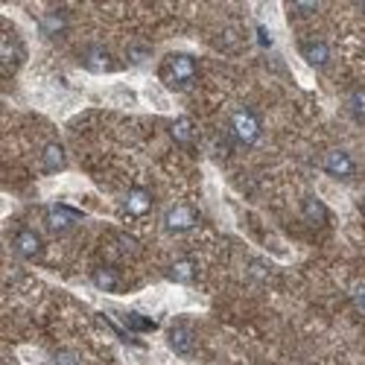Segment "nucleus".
Instances as JSON below:
<instances>
[{
  "mask_svg": "<svg viewBox=\"0 0 365 365\" xmlns=\"http://www.w3.org/2000/svg\"><path fill=\"white\" fill-rule=\"evenodd\" d=\"M228 126H231L234 140H237V144H243V147H255L260 140V134H263L260 117L251 108H237L231 115V120H228Z\"/></svg>",
  "mask_w": 365,
  "mask_h": 365,
  "instance_id": "f03ea898",
  "label": "nucleus"
},
{
  "mask_svg": "<svg viewBox=\"0 0 365 365\" xmlns=\"http://www.w3.org/2000/svg\"><path fill=\"white\" fill-rule=\"evenodd\" d=\"M362 216H365V199H362Z\"/></svg>",
  "mask_w": 365,
  "mask_h": 365,
  "instance_id": "393cba45",
  "label": "nucleus"
},
{
  "mask_svg": "<svg viewBox=\"0 0 365 365\" xmlns=\"http://www.w3.org/2000/svg\"><path fill=\"white\" fill-rule=\"evenodd\" d=\"M79 219H82V213L76 208H70V205H50L47 208V231L65 234V231H70L76 226Z\"/></svg>",
  "mask_w": 365,
  "mask_h": 365,
  "instance_id": "20e7f679",
  "label": "nucleus"
},
{
  "mask_svg": "<svg viewBox=\"0 0 365 365\" xmlns=\"http://www.w3.org/2000/svg\"><path fill=\"white\" fill-rule=\"evenodd\" d=\"M70 26V21H68V15L65 12H47L44 18H41V33L44 36H50V38H55V36H62L65 30Z\"/></svg>",
  "mask_w": 365,
  "mask_h": 365,
  "instance_id": "dca6fc26",
  "label": "nucleus"
},
{
  "mask_svg": "<svg viewBox=\"0 0 365 365\" xmlns=\"http://www.w3.org/2000/svg\"><path fill=\"white\" fill-rule=\"evenodd\" d=\"M354 304H356V310L365 313V284H359V287L354 290Z\"/></svg>",
  "mask_w": 365,
  "mask_h": 365,
  "instance_id": "b1692460",
  "label": "nucleus"
},
{
  "mask_svg": "<svg viewBox=\"0 0 365 365\" xmlns=\"http://www.w3.org/2000/svg\"><path fill=\"white\" fill-rule=\"evenodd\" d=\"M53 362H55V365H79V356H76V351L62 348V351L53 354Z\"/></svg>",
  "mask_w": 365,
  "mask_h": 365,
  "instance_id": "aec40b11",
  "label": "nucleus"
},
{
  "mask_svg": "<svg viewBox=\"0 0 365 365\" xmlns=\"http://www.w3.org/2000/svg\"><path fill=\"white\" fill-rule=\"evenodd\" d=\"M149 53H152L149 44H132V47H129V62H132V65L147 62V59H149Z\"/></svg>",
  "mask_w": 365,
  "mask_h": 365,
  "instance_id": "6ab92c4d",
  "label": "nucleus"
},
{
  "mask_svg": "<svg viewBox=\"0 0 365 365\" xmlns=\"http://www.w3.org/2000/svg\"><path fill=\"white\" fill-rule=\"evenodd\" d=\"M170 137L176 140L179 147H193L196 144V129H193V123L187 117H176L170 123Z\"/></svg>",
  "mask_w": 365,
  "mask_h": 365,
  "instance_id": "2eb2a0df",
  "label": "nucleus"
},
{
  "mask_svg": "<svg viewBox=\"0 0 365 365\" xmlns=\"http://www.w3.org/2000/svg\"><path fill=\"white\" fill-rule=\"evenodd\" d=\"M345 105H348V115H351L354 120L365 123V88L351 91V94H348V100H345Z\"/></svg>",
  "mask_w": 365,
  "mask_h": 365,
  "instance_id": "a211bd4d",
  "label": "nucleus"
},
{
  "mask_svg": "<svg viewBox=\"0 0 365 365\" xmlns=\"http://www.w3.org/2000/svg\"><path fill=\"white\" fill-rule=\"evenodd\" d=\"M123 211L129 216H147L152 211V193L147 187H132L123 196Z\"/></svg>",
  "mask_w": 365,
  "mask_h": 365,
  "instance_id": "1a4fd4ad",
  "label": "nucleus"
},
{
  "mask_svg": "<svg viewBox=\"0 0 365 365\" xmlns=\"http://www.w3.org/2000/svg\"><path fill=\"white\" fill-rule=\"evenodd\" d=\"M301 55H304V62H307V65L324 68V65L330 62V47H327V41L313 38V41H304V44H301Z\"/></svg>",
  "mask_w": 365,
  "mask_h": 365,
  "instance_id": "9b49d317",
  "label": "nucleus"
},
{
  "mask_svg": "<svg viewBox=\"0 0 365 365\" xmlns=\"http://www.w3.org/2000/svg\"><path fill=\"white\" fill-rule=\"evenodd\" d=\"M196 73H199V70H196V59H193V55H187V53H170L161 62V68H158L161 82L166 88H173V91L190 88L196 82Z\"/></svg>",
  "mask_w": 365,
  "mask_h": 365,
  "instance_id": "f257e3e1",
  "label": "nucleus"
},
{
  "mask_svg": "<svg viewBox=\"0 0 365 365\" xmlns=\"http://www.w3.org/2000/svg\"><path fill=\"white\" fill-rule=\"evenodd\" d=\"M166 275H170V280H176V284H193L196 280V260L193 258H179V260L170 263Z\"/></svg>",
  "mask_w": 365,
  "mask_h": 365,
  "instance_id": "ddd939ff",
  "label": "nucleus"
},
{
  "mask_svg": "<svg viewBox=\"0 0 365 365\" xmlns=\"http://www.w3.org/2000/svg\"><path fill=\"white\" fill-rule=\"evenodd\" d=\"M126 322H129L134 330H155V322H152V319H144V316H137V313L126 316Z\"/></svg>",
  "mask_w": 365,
  "mask_h": 365,
  "instance_id": "412c9836",
  "label": "nucleus"
},
{
  "mask_svg": "<svg viewBox=\"0 0 365 365\" xmlns=\"http://www.w3.org/2000/svg\"><path fill=\"white\" fill-rule=\"evenodd\" d=\"M117 248H120V251H126V255H134V251H137L140 245L134 243V237H129V234H117Z\"/></svg>",
  "mask_w": 365,
  "mask_h": 365,
  "instance_id": "4be33fe9",
  "label": "nucleus"
},
{
  "mask_svg": "<svg viewBox=\"0 0 365 365\" xmlns=\"http://www.w3.org/2000/svg\"><path fill=\"white\" fill-rule=\"evenodd\" d=\"M196 222H199V213L190 205H176L164 213V228L170 234H184V231L196 228Z\"/></svg>",
  "mask_w": 365,
  "mask_h": 365,
  "instance_id": "7ed1b4c3",
  "label": "nucleus"
},
{
  "mask_svg": "<svg viewBox=\"0 0 365 365\" xmlns=\"http://www.w3.org/2000/svg\"><path fill=\"white\" fill-rule=\"evenodd\" d=\"M166 342H170V348H173L179 356L193 354V345H196L193 330H190L187 324H173V327H170V333H166Z\"/></svg>",
  "mask_w": 365,
  "mask_h": 365,
  "instance_id": "9d476101",
  "label": "nucleus"
},
{
  "mask_svg": "<svg viewBox=\"0 0 365 365\" xmlns=\"http://www.w3.org/2000/svg\"><path fill=\"white\" fill-rule=\"evenodd\" d=\"M91 280H94V287L102 290V292H117V290H120V272H117V269H111V266H100V269H94Z\"/></svg>",
  "mask_w": 365,
  "mask_h": 365,
  "instance_id": "4468645a",
  "label": "nucleus"
},
{
  "mask_svg": "<svg viewBox=\"0 0 365 365\" xmlns=\"http://www.w3.org/2000/svg\"><path fill=\"white\" fill-rule=\"evenodd\" d=\"M65 149L62 144H55V140H50V144L41 149V166H44V173H62L65 170Z\"/></svg>",
  "mask_w": 365,
  "mask_h": 365,
  "instance_id": "f8f14e48",
  "label": "nucleus"
},
{
  "mask_svg": "<svg viewBox=\"0 0 365 365\" xmlns=\"http://www.w3.org/2000/svg\"><path fill=\"white\" fill-rule=\"evenodd\" d=\"M292 12L295 15H313V12H319V4H292Z\"/></svg>",
  "mask_w": 365,
  "mask_h": 365,
  "instance_id": "5701e85b",
  "label": "nucleus"
},
{
  "mask_svg": "<svg viewBox=\"0 0 365 365\" xmlns=\"http://www.w3.org/2000/svg\"><path fill=\"white\" fill-rule=\"evenodd\" d=\"M82 65H85L91 73H111L115 70V59H111V53L102 44L85 47V53H82Z\"/></svg>",
  "mask_w": 365,
  "mask_h": 365,
  "instance_id": "6e6552de",
  "label": "nucleus"
},
{
  "mask_svg": "<svg viewBox=\"0 0 365 365\" xmlns=\"http://www.w3.org/2000/svg\"><path fill=\"white\" fill-rule=\"evenodd\" d=\"M304 219L319 228V226H324V222H327V208L310 196V199H304Z\"/></svg>",
  "mask_w": 365,
  "mask_h": 365,
  "instance_id": "f3484780",
  "label": "nucleus"
},
{
  "mask_svg": "<svg viewBox=\"0 0 365 365\" xmlns=\"http://www.w3.org/2000/svg\"><path fill=\"white\" fill-rule=\"evenodd\" d=\"M12 245H15V255L23 258V260H36L44 251V243H41V237L33 228H21L15 234V240H12Z\"/></svg>",
  "mask_w": 365,
  "mask_h": 365,
  "instance_id": "0eeeda50",
  "label": "nucleus"
},
{
  "mask_svg": "<svg viewBox=\"0 0 365 365\" xmlns=\"http://www.w3.org/2000/svg\"><path fill=\"white\" fill-rule=\"evenodd\" d=\"M23 59H26L23 44H21L12 33L4 30V36H0V65H4V70H6V73H15Z\"/></svg>",
  "mask_w": 365,
  "mask_h": 365,
  "instance_id": "39448f33",
  "label": "nucleus"
},
{
  "mask_svg": "<svg viewBox=\"0 0 365 365\" xmlns=\"http://www.w3.org/2000/svg\"><path fill=\"white\" fill-rule=\"evenodd\" d=\"M324 170H327V176H333V179H351V176L356 173V161H354L345 149H330V152L324 155Z\"/></svg>",
  "mask_w": 365,
  "mask_h": 365,
  "instance_id": "423d86ee",
  "label": "nucleus"
},
{
  "mask_svg": "<svg viewBox=\"0 0 365 365\" xmlns=\"http://www.w3.org/2000/svg\"><path fill=\"white\" fill-rule=\"evenodd\" d=\"M362 9H365V6H362Z\"/></svg>",
  "mask_w": 365,
  "mask_h": 365,
  "instance_id": "a878e982",
  "label": "nucleus"
}]
</instances>
